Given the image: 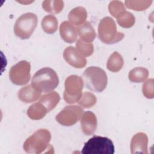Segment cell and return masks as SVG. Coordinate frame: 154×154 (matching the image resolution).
<instances>
[{
    "label": "cell",
    "instance_id": "ba28073f",
    "mask_svg": "<svg viewBox=\"0 0 154 154\" xmlns=\"http://www.w3.org/2000/svg\"><path fill=\"white\" fill-rule=\"evenodd\" d=\"M30 63L22 60L11 67L9 72L10 79L15 85H25L30 79Z\"/></svg>",
    "mask_w": 154,
    "mask_h": 154
},
{
    "label": "cell",
    "instance_id": "3957f363",
    "mask_svg": "<svg viewBox=\"0 0 154 154\" xmlns=\"http://www.w3.org/2000/svg\"><path fill=\"white\" fill-rule=\"evenodd\" d=\"M82 77L86 87L91 91L102 92L107 85L106 73L99 67L91 66L87 68L84 72Z\"/></svg>",
    "mask_w": 154,
    "mask_h": 154
},
{
    "label": "cell",
    "instance_id": "9a60e30c",
    "mask_svg": "<svg viewBox=\"0 0 154 154\" xmlns=\"http://www.w3.org/2000/svg\"><path fill=\"white\" fill-rule=\"evenodd\" d=\"M87 17V12L83 7H77L73 8L69 13L68 19L73 25L80 26L85 23Z\"/></svg>",
    "mask_w": 154,
    "mask_h": 154
},
{
    "label": "cell",
    "instance_id": "30bf717a",
    "mask_svg": "<svg viewBox=\"0 0 154 154\" xmlns=\"http://www.w3.org/2000/svg\"><path fill=\"white\" fill-rule=\"evenodd\" d=\"M63 57L69 64L75 68L82 69L87 64L85 58L73 46H69L64 49Z\"/></svg>",
    "mask_w": 154,
    "mask_h": 154
},
{
    "label": "cell",
    "instance_id": "e0dca14e",
    "mask_svg": "<svg viewBox=\"0 0 154 154\" xmlns=\"http://www.w3.org/2000/svg\"><path fill=\"white\" fill-rule=\"evenodd\" d=\"M48 112L46 108L39 101L31 105L27 109L26 114L29 118L34 120L42 119Z\"/></svg>",
    "mask_w": 154,
    "mask_h": 154
},
{
    "label": "cell",
    "instance_id": "277c9868",
    "mask_svg": "<svg viewBox=\"0 0 154 154\" xmlns=\"http://www.w3.org/2000/svg\"><path fill=\"white\" fill-rule=\"evenodd\" d=\"M98 35L100 40L105 44H114L124 37L123 32H118L114 20L106 16L101 19L98 25Z\"/></svg>",
    "mask_w": 154,
    "mask_h": 154
},
{
    "label": "cell",
    "instance_id": "4fadbf2b",
    "mask_svg": "<svg viewBox=\"0 0 154 154\" xmlns=\"http://www.w3.org/2000/svg\"><path fill=\"white\" fill-rule=\"evenodd\" d=\"M19 99L22 102L31 103L36 101L41 96V92L35 88L32 84L21 88L17 94Z\"/></svg>",
    "mask_w": 154,
    "mask_h": 154
},
{
    "label": "cell",
    "instance_id": "5bb4252c",
    "mask_svg": "<svg viewBox=\"0 0 154 154\" xmlns=\"http://www.w3.org/2000/svg\"><path fill=\"white\" fill-rule=\"evenodd\" d=\"M60 34L64 42L72 43L77 38V28L69 21H64L60 25Z\"/></svg>",
    "mask_w": 154,
    "mask_h": 154
},
{
    "label": "cell",
    "instance_id": "d4e9b609",
    "mask_svg": "<svg viewBox=\"0 0 154 154\" xmlns=\"http://www.w3.org/2000/svg\"><path fill=\"white\" fill-rule=\"evenodd\" d=\"M152 1L146 0V1H125V5L130 9L135 11H144L149 8Z\"/></svg>",
    "mask_w": 154,
    "mask_h": 154
},
{
    "label": "cell",
    "instance_id": "8fae6325",
    "mask_svg": "<svg viewBox=\"0 0 154 154\" xmlns=\"http://www.w3.org/2000/svg\"><path fill=\"white\" fill-rule=\"evenodd\" d=\"M148 137L143 132H138L135 134L131 141V153L147 154Z\"/></svg>",
    "mask_w": 154,
    "mask_h": 154
},
{
    "label": "cell",
    "instance_id": "9c48e42d",
    "mask_svg": "<svg viewBox=\"0 0 154 154\" xmlns=\"http://www.w3.org/2000/svg\"><path fill=\"white\" fill-rule=\"evenodd\" d=\"M83 109L79 106L69 105L64 107L55 117L58 123L64 126H71L77 123L82 116Z\"/></svg>",
    "mask_w": 154,
    "mask_h": 154
},
{
    "label": "cell",
    "instance_id": "7402d4cb",
    "mask_svg": "<svg viewBox=\"0 0 154 154\" xmlns=\"http://www.w3.org/2000/svg\"><path fill=\"white\" fill-rule=\"evenodd\" d=\"M43 8L52 14L60 13L64 8V2L61 0H46L42 3Z\"/></svg>",
    "mask_w": 154,
    "mask_h": 154
},
{
    "label": "cell",
    "instance_id": "484cf974",
    "mask_svg": "<svg viewBox=\"0 0 154 154\" xmlns=\"http://www.w3.org/2000/svg\"><path fill=\"white\" fill-rule=\"evenodd\" d=\"M76 47L78 51L84 57L90 56L94 51V46L92 43H87L81 38L78 39Z\"/></svg>",
    "mask_w": 154,
    "mask_h": 154
},
{
    "label": "cell",
    "instance_id": "4316f807",
    "mask_svg": "<svg viewBox=\"0 0 154 154\" xmlns=\"http://www.w3.org/2000/svg\"><path fill=\"white\" fill-rule=\"evenodd\" d=\"M117 22L120 26L125 28H129L134 25L135 18L132 13L126 11L123 14L117 18Z\"/></svg>",
    "mask_w": 154,
    "mask_h": 154
},
{
    "label": "cell",
    "instance_id": "d6986e66",
    "mask_svg": "<svg viewBox=\"0 0 154 154\" xmlns=\"http://www.w3.org/2000/svg\"><path fill=\"white\" fill-rule=\"evenodd\" d=\"M124 64V60L122 56L117 52H114L108 58L106 67L112 72L120 71Z\"/></svg>",
    "mask_w": 154,
    "mask_h": 154
},
{
    "label": "cell",
    "instance_id": "6da1fadb",
    "mask_svg": "<svg viewBox=\"0 0 154 154\" xmlns=\"http://www.w3.org/2000/svg\"><path fill=\"white\" fill-rule=\"evenodd\" d=\"M59 84L58 76L54 70L50 67H43L33 75L32 85L41 93L53 91Z\"/></svg>",
    "mask_w": 154,
    "mask_h": 154
},
{
    "label": "cell",
    "instance_id": "7c38bea8",
    "mask_svg": "<svg viewBox=\"0 0 154 154\" xmlns=\"http://www.w3.org/2000/svg\"><path fill=\"white\" fill-rule=\"evenodd\" d=\"M81 130L86 135H93L97 128V119L91 111L85 112L81 119Z\"/></svg>",
    "mask_w": 154,
    "mask_h": 154
},
{
    "label": "cell",
    "instance_id": "603a6c76",
    "mask_svg": "<svg viewBox=\"0 0 154 154\" xmlns=\"http://www.w3.org/2000/svg\"><path fill=\"white\" fill-rule=\"evenodd\" d=\"M108 10L110 14L117 19L126 12L125 5L120 1H111L108 5Z\"/></svg>",
    "mask_w": 154,
    "mask_h": 154
},
{
    "label": "cell",
    "instance_id": "8992f818",
    "mask_svg": "<svg viewBox=\"0 0 154 154\" xmlns=\"http://www.w3.org/2000/svg\"><path fill=\"white\" fill-rule=\"evenodd\" d=\"M37 16L32 13H26L19 17L14 25V34L20 39L29 38L37 25Z\"/></svg>",
    "mask_w": 154,
    "mask_h": 154
},
{
    "label": "cell",
    "instance_id": "5b68a950",
    "mask_svg": "<svg viewBox=\"0 0 154 154\" xmlns=\"http://www.w3.org/2000/svg\"><path fill=\"white\" fill-rule=\"evenodd\" d=\"M83 154H113L114 146L107 137L94 136L85 144L81 150Z\"/></svg>",
    "mask_w": 154,
    "mask_h": 154
},
{
    "label": "cell",
    "instance_id": "44dd1931",
    "mask_svg": "<svg viewBox=\"0 0 154 154\" xmlns=\"http://www.w3.org/2000/svg\"><path fill=\"white\" fill-rule=\"evenodd\" d=\"M149 76V71L147 69L142 67H137L132 69L128 75V78L132 82H144Z\"/></svg>",
    "mask_w": 154,
    "mask_h": 154
},
{
    "label": "cell",
    "instance_id": "cb8c5ba5",
    "mask_svg": "<svg viewBox=\"0 0 154 154\" xmlns=\"http://www.w3.org/2000/svg\"><path fill=\"white\" fill-rule=\"evenodd\" d=\"M97 102V98L91 92L85 91L82 93L81 97L78 102V104L84 108H89L93 106Z\"/></svg>",
    "mask_w": 154,
    "mask_h": 154
},
{
    "label": "cell",
    "instance_id": "52a82bcc",
    "mask_svg": "<svg viewBox=\"0 0 154 154\" xmlns=\"http://www.w3.org/2000/svg\"><path fill=\"white\" fill-rule=\"evenodd\" d=\"M64 87L63 97L65 102L69 104L78 102L82 94L84 87L82 78L75 75H70L65 80Z\"/></svg>",
    "mask_w": 154,
    "mask_h": 154
},
{
    "label": "cell",
    "instance_id": "ac0fdd59",
    "mask_svg": "<svg viewBox=\"0 0 154 154\" xmlns=\"http://www.w3.org/2000/svg\"><path fill=\"white\" fill-rule=\"evenodd\" d=\"M60 100V94L56 91H51L43 94L40 98L41 102L47 109L48 112L54 109Z\"/></svg>",
    "mask_w": 154,
    "mask_h": 154
},
{
    "label": "cell",
    "instance_id": "83f0119b",
    "mask_svg": "<svg viewBox=\"0 0 154 154\" xmlns=\"http://www.w3.org/2000/svg\"><path fill=\"white\" fill-rule=\"evenodd\" d=\"M153 82V79H149L143 84L142 87L143 93L148 99H153L154 97Z\"/></svg>",
    "mask_w": 154,
    "mask_h": 154
},
{
    "label": "cell",
    "instance_id": "2e32d148",
    "mask_svg": "<svg viewBox=\"0 0 154 154\" xmlns=\"http://www.w3.org/2000/svg\"><path fill=\"white\" fill-rule=\"evenodd\" d=\"M78 34L80 38L87 43H91L96 37V32L89 22H85L77 28Z\"/></svg>",
    "mask_w": 154,
    "mask_h": 154
},
{
    "label": "cell",
    "instance_id": "ffe728a7",
    "mask_svg": "<svg viewBox=\"0 0 154 154\" xmlns=\"http://www.w3.org/2000/svg\"><path fill=\"white\" fill-rule=\"evenodd\" d=\"M58 20L52 14L45 16L41 22V25L43 30L47 34H54L58 29Z\"/></svg>",
    "mask_w": 154,
    "mask_h": 154
},
{
    "label": "cell",
    "instance_id": "7a4b0ae2",
    "mask_svg": "<svg viewBox=\"0 0 154 154\" xmlns=\"http://www.w3.org/2000/svg\"><path fill=\"white\" fill-rule=\"evenodd\" d=\"M51 140V134L48 129H38L25 140L23 150L28 153H42L49 148Z\"/></svg>",
    "mask_w": 154,
    "mask_h": 154
}]
</instances>
